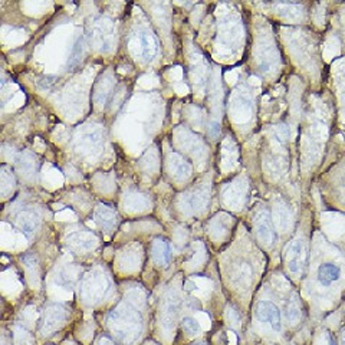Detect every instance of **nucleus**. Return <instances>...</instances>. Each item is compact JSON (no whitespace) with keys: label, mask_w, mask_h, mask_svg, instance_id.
<instances>
[{"label":"nucleus","mask_w":345,"mask_h":345,"mask_svg":"<svg viewBox=\"0 0 345 345\" xmlns=\"http://www.w3.org/2000/svg\"><path fill=\"white\" fill-rule=\"evenodd\" d=\"M340 345H345V327L341 330V334H340Z\"/></svg>","instance_id":"obj_25"},{"label":"nucleus","mask_w":345,"mask_h":345,"mask_svg":"<svg viewBox=\"0 0 345 345\" xmlns=\"http://www.w3.org/2000/svg\"><path fill=\"white\" fill-rule=\"evenodd\" d=\"M66 319V309L62 305L52 303L45 309V318H43L42 332L51 334L54 331L59 330Z\"/></svg>","instance_id":"obj_8"},{"label":"nucleus","mask_w":345,"mask_h":345,"mask_svg":"<svg viewBox=\"0 0 345 345\" xmlns=\"http://www.w3.org/2000/svg\"><path fill=\"white\" fill-rule=\"evenodd\" d=\"M82 54H84V41H82V38H79V39L76 41V43H75L73 49H72V58H71L72 65H73V63H76V62H79V59H81V57H82Z\"/></svg>","instance_id":"obj_21"},{"label":"nucleus","mask_w":345,"mask_h":345,"mask_svg":"<svg viewBox=\"0 0 345 345\" xmlns=\"http://www.w3.org/2000/svg\"><path fill=\"white\" fill-rule=\"evenodd\" d=\"M148 199L144 196V194H140V193H129L125 196V200H124V204H125V209L128 210H132V212H137V210H144L148 207Z\"/></svg>","instance_id":"obj_18"},{"label":"nucleus","mask_w":345,"mask_h":345,"mask_svg":"<svg viewBox=\"0 0 345 345\" xmlns=\"http://www.w3.org/2000/svg\"><path fill=\"white\" fill-rule=\"evenodd\" d=\"M341 276V268L335 263H322L318 268V281L322 287H330Z\"/></svg>","instance_id":"obj_15"},{"label":"nucleus","mask_w":345,"mask_h":345,"mask_svg":"<svg viewBox=\"0 0 345 345\" xmlns=\"http://www.w3.org/2000/svg\"><path fill=\"white\" fill-rule=\"evenodd\" d=\"M230 111L233 116L236 119H242V118H246L249 116L250 111H252V101L247 95L244 94H240V95H236L233 101H231V105H230Z\"/></svg>","instance_id":"obj_16"},{"label":"nucleus","mask_w":345,"mask_h":345,"mask_svg":"<svg viewBox=\"0 0 345 345\" xmlns=\"http://www.w3.org/2000/svg\"><path fill=\"white\" fill-rule=\"evenodd\" d=\"M16 225L19 230L26 236V237H33L35 233L39 229L41 225V219L33 210H23L20 212L16 217Z\"/></svg>","instance_id":"obj_10"},{"label":"nucleus","mask_w":345,"mask_h":345,"mask_svg":"<svg viewBox=\"0 0 345 345\" xmlns=\"http://www.w3.org/2000/svg\"><path fill=\"white\" fill-rule=\"evenodd\" d=\"M118 213L115 212L111 206L107 204H101L95 210V222L100 226L101 229L105 231H113L118 225Z\"/></svg>","instance_id":"obj_11"},{"label":"nucleus","mask_w":345,"mask_h":345,"mask_svg":"<svg viewBox=\"0 0 345 345\" xmlns=\"http://www.w3.org/2000/svg\"><path fill=\"white\" fill-rule=\"evenodd\" d=\"M284 259H285L288 271L295 276H301L306 268V259H308V250H306L305 240L301 237L293 239L287 246Z\"/></svg>","instance_id":"obj_2"},{"label":"nucleus","mask_w":345,"mask_h":345,"mask_svg":"<svg viewBox=\"0 0 345 345\" xmlns=\"http://www.w3.org/2000/svg\"><path fill=\"white\" fill-rule=\"evenodd\" d=\"M253 225H255V231H256L259 242L262 244L272 246L278 240V233L275 230L272 217H271L269 212H266V210L259 212L258 215L255 216Z\"/></svg>","instance_id":"obj_6"},{"label":"nucleus","mask_w":345,"mask_h":345,"mask_svg":"<svg viewBox=\"0 0 345 345\" xmlns=\"http://www.w3.org/2000/svg\"><path fill=\"white\" fill-rule=\"evenodd\" d=\"M255 314L260 322H265L268 325H271L273 331H281L282 328V316L281 311L278 309V306L271 301H260L256 303L255 308Z\"/></svg>","instance_id":"obj_7"},{"label":"nucleus","mask_w":345,"mask_h":345,"mask_svg":"<svg viewBox=\"0 0 345 345\" xmlns=\"http://www.w3.org/2000/svg\"><path fill=\"white\" fill-rule=\"evenodd\" d=\"M111 288V284L107 278V275L102 272L89 273L84 279L82 287H81V293L86 301L97 302L104 299Z\"/></svg>","instance_id":"obj_3"},{"label":"nucleus","mask_w":345,"mask_h":345,"mask_svg":"<svg viewBox=\"0 0 345 345\" xmlns=\"http://www.w3.org/2000/svg\"><path fill=\"white\" fill-rule=\"evenodd\" d=\"M135 46L138 55L143 58L144 60H153L157 55L158 45L156 38L148 32V30H141L135 36Z\"/></svg>","instance_id":"obj_9"},{"label":"nucleus","mask_w":345,"mask_h":345,"mask_svg":"<svg viewBox=\"0 0 345 345\" xmlns=\"http://www.w3.org/2000/svg\"><path fill=\"white\" fill-rule=\"evenodd\" d=\"M207 199H209V196H207V193L206 191H203V190H196V191H191V193H188V194H186L184 196V207H186V210H188V212H199V210H201L204 206H206V203H207Z\"/></svg>","instance_id":"obj_17"},{"label":"nucleus","mask_w":345,"mask_h":345,"mask_svg":"<svg viewBox=\"0 0 345 345\" xmlns=\"http://www.w3.org/2000/svg\"><path fill=\"white\" fill-rule=\"evenodd\" d=\"M108 321L114 335H116V338L124 344L132 343L137 335H140L141 316L140 312L128 303H122L114 309Z\"/></svg>","instance_id":"obj_1"},{"label":"nucleus","mask_w":345,"mask_h":345,"mask_svg":"<svg viewBox=\"0 0 345 345\" xmlns=\"http://www.w3.org/2000/svg\"><path fill=\"white\" fill-rule=\"evenodd\" d=\"M181 328L183 331L188 334V335H199L201 332L200 324L194 319V318H190V316H186L183 321H181Z\"/></svg>","instance_id":"obj_20"},{"label":"nucleus","mask_w":345,"mask_h":345,"mask_svg":"<svg viewBox=\"0 0 345 345\" xmlns=\"http://www.w3.org/2000/svg\"><path fill=\"white\" fill-rule=\"evenodd\" d=\"M104 144L102 131L94 127H88L78 131L75 137V147L85 156H95L98 154Z\"/></svg>","instance_id":"obj_4"},{"label":"nucleus","mask_w":345,"mask_h":345,"mask_svg":"<svg viewBox=\"0 0 345 345\" xmlns=\"http://www.w3.org/2000/svg\"><path fill=\"white\" fill-rule=\"evenodd\" d=\"M276 223L281 226V228H284V226H287L288 223H289V213H288V210L285 212V213H282V206H278L276 207Z\"/></svg>","instance_id":"obj_23"},{"label":"nucleus","mask_w":345,"mask_h":345,"mask_svg":"<svg viewBox=\"0 0 345 345\" xmlns=\"http://www.w3.org/2000/svg\"><path fill=\"white\" fill-rule=\"evenodd\" d=\"M301 316V311H299V306H298V302L292 301L289 305H288V311H287V318H289V321L295 322L298 321Z\"/></svg>","instance_id":"obj_22"},{"label":"nucleus","mask_w":345,"mask_h":345,"mask_svg":"<svg viewBox=\"0 0 345 345\" xmlns=\"http://www.w3.org/2000/svg\"><path fill=\"white\" fill-rule=\"evenodd\" d=\"M177 305H178V301L175 296H169L164 303H163V318H164V325H172L174 324L172 321L175 319V315H177Z\"/></svg>","instance_id":"obj_19"},{"label":"nucleus","mask_w":345,"mask_h":345,"mask_svg":"<svg viewBox=\"0 0 345 345\" xmlns=\"http://www.w3.org/2000/svg\"><path fill=\"white\" fill-rule=\"evenodd\" d=\"M68 244L76 250H89L97 244V239L94 234L88 233L85 230H81L68 236Z\"/></svg>","instance_id":"obj_13"},{"label":"nucleus","mask_w":345,"mask_h":345,"mask_svg":"<svg viewBox=\"0 0 345 345\" xmlns=\"http://www.w3.org/2000/svg\"><path fill=\"white\" fill-rule=\"evenodd\" d=\"M92 42L101 52H110L114 43V26L113 22L100 17L92 25Z\"/></svg>","instance_id":"obj_5"},{"label":"nucleus","mask_w":345,"mask_h":345,"mask_svg":"<svg viewBox=\"0 0 345 345\" xmlns=\"http://www.w3.org/2000/svg\"><path fill=\"white\" fill-rule=\"evenodd\" d=\"M169 170L172 174V177L178 180H184L191 174V166L181 156L172 153L169 157Z\"/></svg>","instance_id":"obj_12"},{"label":"nucleus","mask_w":345,"mask_h":345,"mask_svg":"<svg viewBox=\"0 0 345 345\" xmlns=\"http://www.w3.org/2000/svg\"><path fill=\"white\" fill-rule=\"evenodd\" d=\"M153 259L157 263L158 266H164L167 268L172 262V250H170V244L164 239H156L153 243Z\"/></svg>","instance_id":"obj_14"},{"label":"nucleus","mask_w":345,"mask_h":345,"mask_svg":"<svg viewBox=\"0 0 345 345\" xmlns=\"http://www.w3.org/2000/svg\"><path fill=\"white\" fill-rule=\"evenodd\" d=\"M97 345H115V343L113 341V340L107 338V337H102L100 341H98V344Z\"/></svg>","instance_id":"obj_24"}]
</instances>
